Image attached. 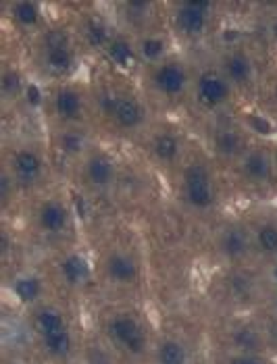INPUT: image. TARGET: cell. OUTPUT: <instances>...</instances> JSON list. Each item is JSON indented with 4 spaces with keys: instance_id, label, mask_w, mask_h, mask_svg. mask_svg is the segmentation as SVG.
Wrapping results in <instances>:
<instances>
[{
    "instance_id": "obj_1",
    "label": "cell",
    "mask_w": 277,
    "mask_h": 364,
    "mask_svg": "<svg viewBox=\"0 0 277 364\" xmlns=\"http://www.w3.org/2000/svg\"><path fill=\"white\" fill-rule=\"evenodd\" d=\"M36 331L42 339L46 354L53 358H65L73 348V336L65 314L55 306H44L36 312Z\"/></svg>"
},
{
    "instance_id": "obj_2",
    "label": "cell",
    "mask_w": 277,
    "mask_h": 364,
    "mask_svg": "<svg viewBox=\"0 0 277 364\" xmlns=\"http://www.w3.org/2000/svg\"><path fill=\"white\" fill-rule=\"evenodd\" d=\"M107 336L115 348L130 356H142L148 348V336L138 316L130 312H117L107 323Z\"/></svg>"
},
{
    "instance_id": "obj_3",
    "label": "cell",
    "mask_w": 277,
    "mask_h": 364,
    "mask_svg": "<svg viewBox=\"0 0 277 364\" xmlns=\"http://www.w3.org/2000/svg\"><path fill=\"white\" fill-rule=\"evenodd\" d=\"M182 196L194 210H209L215 200L217 190L209 167L204 163H190L182 173Z\"/></svg>"
},
{
    "instance_id": "obj_4",
    "label": "cell",
    "mask_w": 277,
    "mask_h": 364,
    "mask_svg": "<svg viewBox=\"0 0 277 364\" xmlns=\"http://www.w3.org/2000/svg\"><path fill=\"white\" fill-rule=\"evenodd\" d=\"M150 84L155 87L157 94L163 98H177L182 96L188 84H190V73L186 63L177 58H165L159 65H155V71L150 75Z\"/></svg>"
},
{
    "instance_id": "obj_5",
    "label": "cell",
    "mask_w": 277,
    "mask_h": 364,
    "mask_svg": "<svg viewBox=\"0 0 277 364\" xmlns=\"http://www.w3.org/2000/svg\"><path fill=\"white\" fill-rule=\"evenodd\" d=\"M231 87L234 85L225 80V75H223L221 71L207 69L196 80V100H198V105L202 109L217 111V109H221L223 105L229 102Z\"/></svg>"
},
{
    "instance_id": "obj_6",
    "label": "cell",
    "mask_w": 277,
    "mask_h": 364,
    "mask_svg": "<svg viewBox=\"0 0 277 364\" xmlns=\"http://www.w3.org/2000/svg\"><path fill=\"white\" fill-rule=\"evenodd\" d=\"M44 156L40 154V150L26 146V148H17L13 154H11V161H9V171H11V177L15 183H21V186H36L42 181L44 177Z\"/></svg>"
},
{
    "instance_id": "obj_7",
    "label": "cell",
    "mask_w": 277,
    "mask_h": 364,
    "mask_svg": "<svg viewBox=\"0 0 277 364\" xmlns=\"http://www.w3.org/2000/svg\"><path fill=\"white\" fill-rule=\"evenodd\" d=\"M103 109L121 129H138L144 123V107L136 96L130 94H109L103 96Z\"/></svg>"
},
{
    "instance_id": "obj_8",
    "label": "cell",
    "mask_w": 277,
    "mask_h": 364,
    "mask_svg": "<svg viewBox=\"0 0 277 364\" xmlns=\"http://www.w3.org/2000/svg\"><path fill=\"white\" fill-rule=\"evenodd\" d=\"M211 2H182L175 9V28L186 38H200L207 33L209 21H211Z\"/></svg>"
},
{
    "instance_id": "obj_9",
    "label": "cell",
    "mask_w": 277,
    "mask_h": 364,
    "mask_svg": "<svg viewBox=\"0 0 277 364\" xmlns=\"http://www.w3.org/2000/svg\"><path fill=\"white\" fill-rule=\"evenodd\" d=\"M83 175H85V183L94 190H107L111 188L115 177H117V163L109 152L98 150L92 152L85 159L83 165Z\"/></svg>"
},
{
    "instance_id": "obj_10",
    "label": "cell",
    "mask_w": 277,
    "mask_h": 364,
    "mask_svg": "<svg viewBox=\"0 0 277 364\" xmlns=\"http://www.w3.org/2000/svg\"><path fill=\"white\" fill-rule=\"evenodd\" d=\"M69 219H71V213H69L67 204L56 200V198L44 200L40 204L38 213H36L38 227L46 235H61V233H65L67 227H69Z\"/></svg>"
},
{
    "instance_id": "obj_11",
    "label": "cell",
    "mask_w": 277,
    "mask_h": 364,
    "mask_svg": "<svg viewBox=\"0 0 277 364\" xmlns=\"http://www.w3.org/2000/svg\"><path fill=\"white\" fill-rule=\"evenodd\" d=\"M42 60L53 73H69L75 65V50L71 48L69 40L63 36H53L46 40L42 48Z\"/></svg>"
},
{
    "instance_id": "obj_12",
    "label": "cell",
    "mask_w": 277,
    "mask_h": 364,
    "mask_svg": "<svg viewBox=\"0 0 277 364\" xmlns=\"http://www.w3.org/2000/svg\"><path fill=\"white\" fill-rule=\"evenodd\" d=\"M85 109L82 92L73 85H61L53 94V111L55 117L63 123H73L80 121Z\"/></svg>"
},
{
    "instance_id": "obj_13",
    "label": "cell",
    "mask_w": 277,
    "mask_h": 364,
    "mask_svg": "<svg viewBox=\"0 0 277 364\" xmlns=\"http://www.w3.org/2000/svg\"><path fill=\"white\" fill-rule=\"evenodd\" d=\"M105 271H107V277L117 285H134V283H138L140 275H142L138 260L123 250H115L109 254V258L105 262Z\"/></svg>"
},
{
    "instance_id": "obj_14",
    "label": "cell",
    "mask_w": 277,
    "mask_h": 364,
    "mask_svg": "<svg viewBox=\"0 0 277 364\" xmlns=\"http://www.w3.org/2000/svg\"><path fill=\"white\" fill-rule=\"evenodd\" d=\"M240 171L250 183H267L273 177V161L265 150L252 148L242 154Z\"/></svg>"
},
{
    "instance_id": "obj_15",
    "label": "cell",
    "mask_w": 277,
    "mask_h": 364,
    "mask_svg": "<svg viewBox=\"0 0 277 364\" xmlns=\"http://www.w3.org/2000/svg\"><path fill=\"white\" fill-rule=\"evenodd\" d=\"M223 75L234 87L249 85L254 80V65L244 53H227L223 58Z\"/></svg>"
},
{
    "instance_id": "obj_16",
    "label": "cell",
    "mask_w": 277,
    "mask_h": 364,
    "mask_svg": "<svg viewBox=\"0 0 277 364\" xmlns=\"http://www.w3.org/2000/svg\"><path fill=\"white\" fill-rule=\"evenodd\" d=\"M58 271L65 283H69L71 287H82L90 281L92 275V267L90 260L80 252L65 254L58 262Z\"/></svg>"
},
{
    "instance_id": "obj_17",
    "label": "cell",
    "mask_w": 277,
    "mask_h": 364,
    "mask_svg": "<svg viewBox=\"0 0 277 364\" xmlns=\"http://www.w3.org/2000/svg\"><path fill=\"white\" fill-rule=\"evenodd\" d=\"M150 150L155 154V159L163 165H171L179 159L182 154V140L173 134V132H159L152 144H150Z\"/></svg>"
},
{
    "instance_id": "obj_18",
    "label": "cell",
    "mask_w": 277,
    "mask_h": 364,
    "mask_svg": "<svg viewBox=\"0 0 277 364\" xmlns=\"http://www.w3.org/2000/svg\"><path fill=\"white\" fill-rule=\"evenodd\" d=\"M213 146L223 156H242L244 150V136L234 127H219L213 136Z\"/></svg>"
},
{
    "instance_id": "obj_19",
    "label": "cell",
    "mask_w": 277,
    "mask_h": 364,
    "mask_svg": "<svg viewBox=\"0 0 277 364\" xmlns=\"http://www.w3.org/2000/svg\"><path fill=\"white\" fill-rule=\"evenodd\" d=\"M11 291L15 296L17 302L21 304H33L42 298V291H44V285L40 277L36 275H19L17 279L13 281L11 285Z\"/></svg>"
},
{
    "instance_id": "obj_20",
    "label": "cell",
    "mask_w": 277,
    "mask_h": 364,
    "mask_svg": "<svg viewBox=\"0 0 277 364\" xmlns=\"http://www.w3.org/2000/svg\"><path fill=\"white\" fill-rule=\"evenodd\" d=\"M250 250V237L238 227L227 229L221 235V252L229 258H242Z\"/></svg>"
},
{
    "instance_id": "obj_21",
    "label": "cell",
    "mask_w": 277,
    "mask_h": 364,
    "mask_svg": "<svg viewBox=\"0 0 277 364\" xmlns=\"http://www.w3.org/2000/svg\"><path fill=\"white\" fill-rule=\"evenodd\" d=\"M188 348L177 339H163L157 346V364H188Z\"/></svg>"
},
{
    "instance_id": "obj_22",
    "label": "cell",
    "mask_w": 277,
    "mask_h": 364,
    "mask_svg": "<svg viewBox=\"0 0 277 364\" xmlns=\"http://www.w3.org/2000/svg\"><path fill=\"white\" fill-rule=\"evenodd\" d=\"M252 244L261 254L277 256V225L261 223L252 233Z\"/></svg>"
},
{
    "instance_id": "obj_23",
    "label": "cell",
    "mask_w": 277,
    "mask_h": 364,
    "mask_svg": "<svg viewBox=\"0 0 277 364\" xmlns=\"http://www.w3.org/2000/svg\"><path fill=\"white\" fill-rule=\"evenodd\" d=\"M107 55L117 67H130L138 56V46H134L125 38H113L111 44L107 46Z\"/></svg>"
},
{
    "instance_id": "obj_24",
    "label": "cell",
    "mask_w": 277,
    "mask_h": 364,
    "mask_svg": "<svg viewBox=\"0 0 277 364\" xmlns=\"http://www.w3.org/2000/svg\"><path fill=\"white\" fill-rule=\"evenodd\" d=\"M138 55L144 58V60H148V63H155V65H159L161 60H165L167 55V42L161 38V36H146V38H142L138 44Z\"/></svg>"
},
{
    "instance_id": "obj_25",
    "label": "cell",
    "mask_w": 277,
    "mask_h": 364,
    "mask_svg": "<svg viewBox=\"0 0 277 364\" xmlns=\"http://www.w3.org/2000/svg\"><path fill=\"white\" fill-rule=\"evenodd\" d=\"M11 15H13V21L21 28L31 29L36 28L42 19V11L38 4L33 2H17L11 6Z\"/></svg>"
},
{
    "instance_id": "obj_26",
    "label": "cell",
    "mask_w": 277,
    "mask_h": 364,
    "mask_svg": "<svg viewBox=\"0 0 277 364\" xmlns=\"http://www.w3.org/2000/svg\"><path fill=\"white\" fill-rule=\"evenodd\" d=\"M85 38H88V42L94 46V48H103V50H107V46L111 44V36H109V29L105 23H100V21H90L88 26H85Z\"/></svg>"
},
{
    "instance_id": "obj_27",
    "label": "cell",
    "mask_w": 277,
    "mask_h": 364,
    "mask_svg": "<svg viewBox=\"0 0 277 364\" xmlns=\"http://www.w3.org/2000/svg\"><path fill=\"white\" fill-rule=\"evenodd\" d=\"M83 146H85V138H83L80 132H73V129H69V132H63L61 134V138H58V148L65 152V154H80L83 150Z\"/></svg>"
},
{
    "instance_id": "obj_28",
    "label": "cell",
    "mask_w": 277,
    "mask_h": 364,
    "mask_svg": "<svg viewBox=\"0 0 277 364\" xmlns=\"http://www.w3.org/2000/svg\"><path fill=\"white\" fill-rule=\"evenodd\" d=\"M227 364H269V363H267V360H263V358H258V356H254V354H238V356L229 358V363Z\"/></svg>"
},
{
    "instance_id": "obj_29",
    "label": "cell",
    "mask_w": 277,
    "mask_h": 364,
    "mask_svg": "<svg viewBox=\"0 0 277 364\" xmlns=\"http://www.w3.org/2000/svg\"><path fill=\"white\" fill-rule=\"evenodd\" d=\"M271 281L277 285V262L273 264V269H271Z\"/></svg>"
},
{
    "instance_id": "obj_30",
    "label": "cell",
    "mask_w": 277,
    "mask_h": 364,
    "mask_svg": "<svg viewBox=\"0 0 277 364\" xmlns=\"http://www.w3.org/2000/svg\"><path fill=\"white\" fill-rule=\"evenodd\" d=\"M276 304H277V298H276Z\"/></svg>"
}]
</instances>
